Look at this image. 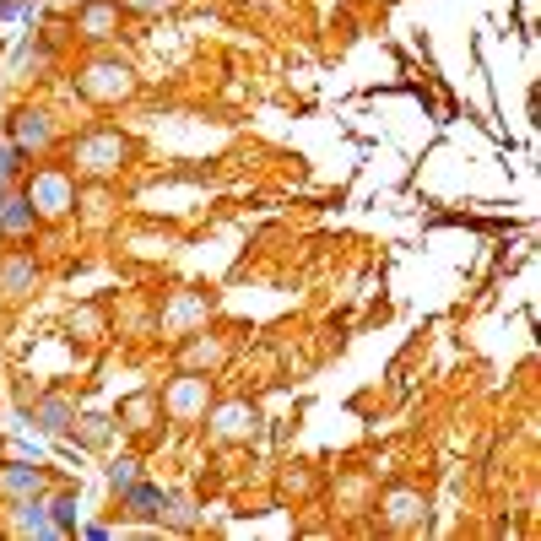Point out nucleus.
<instances>
[{
    "instance_id": "1",
    "label": "nucleus",
    "mask_w": 541,
    "mask_h": 541,
    "mask_svg": "<svg viewBox=\"0 0 541 541\" xmlns=\"http://www.w3.org/2000/svg\"><path fill=\"white\" fill-rule=\"evenodd\" d=\"M28 201H33V211H44V217H60V211L71 206V184H65L60 174H38Z\"/></svg>"
},
{
    "instance_id": "2",
    "label": "nucleus",
    "mask_w": 541,
    "mask_h": 541,
    "mask_svg": "<svg viewBox=\"0 0 541 541\" xmlns=\"http://www.w3.org/2000/svg\"><path fill=\"white\" fill-rule=\"evenodd\" d=\"M120 157H125V141H120V136H92V141H82V163L92 168V174L114 168Z\"/></svg>"
},
{
    "instance_id": "3",
    "label": "nucleus",
    "mask_w": 541,
    "mask_h": 541,
    "mask_svg": "<svg viewBox=\"0 0 541 541\" xmlns=\"http://www.w3.org/2000/svg\"><path fill=\"white\" fill-rule=\"evenodd\" d=\"M33 217H38V211H33L28 195H6V201H0V228H6L11 239H22V233L33 228Z\"/></svg>"
},
{
    "instance_id": "4",
    "label": "nucleus",
    "mask_w": 541,
    "mask_h": 541,
    "mask_svg": "<svg viewBox=\"0 0 541 541\" xmlns=\"http://www.w3.org/2000/svg\"><path fill=\"white\" fill-rule=\"evenodd\" d=\"M87 92H92V98H120V92H130V71H125V65H98Z\"/></svg>"
},
{
    "instance_id": "5",
    "label": "nucleus",
    "mask_w": 541,
    "mask_h": 541,
    "mask_svg": "<svg viewBox=\"0 0 541 541\" xmlns=\"http://www.w3.org/2000/svg\"><path fill=\"white\" fill-rule=\"evenodd\" d=\"M49 136H55V125H49V114H17V147H49Z\"/></svg>"
},
{
    "instance_id": "6",
    "label": "nucleus",
    "mask_w": 541,
    "mask_h": 541,
    "mask_svg": "<svg viewBox=\"0 0 541 541\" xmlns=\"http://www.w3.org/2000/svg\"><path fill=\"white\" fill-rule=\"evenodd\" d=\"M28 282H33V266H28V260H11L6 276H0V287H6V293H22Z\"/></svg>"
},
{
    "instance_id": "7",
    "label": "nucleus",
    "mask_w": 541,
    "mask_h": 541,
    "mask_svg": "<svg viewBox=\"0 0 541 541\" xmlns=\"http://www.w3.org/2000/svg\"><path fill=\"white\" fill-rule=\"evenodd\" d=\"M157 504H163V493H157V487H130V509L157 514Z\"/></svg>"
},
{
    "instance_id": "8",
    "label": "nucleus",
    "mask_w": 541,
    "mask_h": 541,
    "mask_svg": "<svg viewBox=\"0 0 541 541\" xmlns=\"http://www.w3.org/2000/svg\"><path fill=\"white\" fill-rule=\"evenodd\" d=\"M6 487L22 493V487H38V471H6Z\"/></svg>"
},
{
    "instance_id": "9",
    "label": "nucleus",
    "mask_w": 541,
    "mask_h": 541,
    "mask_svg": "<svg viewBox=\"0 0 541 541\" xmlns=\"http://www.w3.org/2000/svg\"><path fill=\"white\" fill-rule=\"evenodd\" d=\"M136 11H163V6H174V0H130Z\"/></svg>"
}]
</instances>
